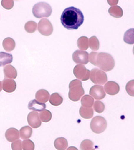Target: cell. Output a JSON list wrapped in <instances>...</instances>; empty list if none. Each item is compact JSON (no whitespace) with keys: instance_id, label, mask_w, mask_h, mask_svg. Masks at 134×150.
Returning a JSON list of instances; mask_svg holds the SVG:
<instances>
[{"instance_id":"obj_3","label":"cell","mask_w":134,"mask_h":150,"mask_svg":"<svg viewBox=\"0 0 134 150\" xmlns=\"http://www.w3.org/2000/svg\"><path fill=\"white\" fill-rule=\"evenodd\" d=\"M69 97L72 101H78L84 94L85 91L82 82L79 80L75 79L71 81L69 84Z\"/></svg>"},{"instance_id":"obj_37","label":"cell","mask_w":134,"mask_h":150,"mask_svg":"<svg viewBox=\"0 0 134 150\" xmlns=\"http://www.w3.org/2000/svg\"><path fill=\"white\" fill-rule=\"evenodd\" d=\"M67 150H78L77 149V148L75 147V146H70L67 149Z\"/></svg>"},{"instance_id":"obj_22","label":"cell","mask_w":134,"mask_h":150,"mask_svg":"<svg viewBox=\"0 0 134 150\" xmlns=\"http://www.w3.org/2000/svg\"><path fill=\"white\" fill-rule=\"evenodd\" d=\"M108 12L111 16L116 18H120L123 16V10L119 6H111L109 8Z\"/></svg>"},{"instance_id":"obj_9","label":"cell","mask_w":134,"mask_h":150,"mask_svg":"<svg viewBox=\"0 0 134 150\" xmlns=\"http://www.w3.org/2000/svg\"><path fill=\"white\" fill-rule=\"evenodd\" d=\"M72 59L77 64H86L89 62V53L86 51L76 50L73 54Z\"/></svg>"},{"instance_id":"obj_20","label":"cell","mask_w":134,"mask_h":150,"mask_svg":"<svg viewBox=\"0 0 134 150\" xmlns=\"http://www.w3.org/2000/svg\"><path fill=\"white\" fill-rule=\"evenodd\" d=\"M16 42L13 39L10 37L4 39L3 42V45L4 50L7 52L12 51L16 47Z\"/></svg>"},{"instance_id":"obj_24","label":"cell","mask_w":134,"mask_h":150,"mask_svg":"<svg viewBox=\"0 0 134 150\" xmlns=\"http://www.w3.org/2000/svg\"><path fill=\"white\" fill-rule=\"evenodd\" d=\"M20 134L22 139H29L32 135L33 130L29 126H25L22 127L20 130Z\"/></svg>"},{"instance_id":"obj_13","label":"cell","mask_w":134,"mask_h":150,"mask_svg":"<svg viewBox=\"0 0 134 150\" xmlns=\"http://www.w3.org/2000/svg\"><path fill=\"white\" fill-rule=\"evenodd\" d=\"M3 90L7 93H12L16 90L17 84L13 79L5 78L3 81Z\"/></svg>"},{"instance_id":"obj_35","label":"cell","mask_w":134,"mask_h":150,"mask_svg":"<svg viewBox=\"0 0 134 150\" xmlns=\"http://www.w3.org/2000/svg\"><path fill=\"white\" fill-rule=\"evenodd\" d=\"M1 5L4 9L10 10L13 8L14 1L12 0H3L1 1Z\"/></svg>"},{"instance_id":"obj_1","label":"cell","mask_w":134,"mask_h":150,"mask_svg":"<svg viewBox=\"0 0 134 150\" xmlns=\"http://www.w3.org/2000/svg\"><path fill=\"white\" fill-rule=\"evenodd\" d=\"M61 23L68 30L77 29L84 21V15L80 9L72 6L66 8L61 16Z\"/></svg>"},{"instance_id":"obj_17","label":"cell","mask_w":134,"mask_h":150,"mask_svg":"<svg viewBox=\"0 0 134 150\" xmlns=\"http://www.w3.org/2000/svg\"><path fill=\"white\" fill-rule=\"evenodd\" d=\"M5 78L13 79L17 78V72L14 67L11 65H8L4 67L3 69Z\"/></svg>"},{"instance_id":"obj_27","label":"cell","mask_w":134,"mask_h":150,"mask_svg":"<svg viewBox=\"0 0 134 150\" xmlns=\"http://www.w3.org/2000/svg\"><path fill=\"white\" fill-rule=\"evenodd\" d=\"M123 40L128 44H134L133 29H129L126 32L123 36Z\"/></svg>"},{"instance_id":"obj_33","label":"cell","mask_w":134,"mask_h":150,"mask_svg":"<svg viewBox=\"0 0 134 150\" xmlns=\"http://www.w3.org/2000/svg\"><path fill=\"white\" fill-rule=\"evenodd\" d=\"M94 108L96 112L101 113L104 111L105 109V105L104 103L101 101H96L94 104Z\"/></svg>"},{"instance_id":"obj_12","label":"cell","mask_w":134,"mask_h":150,"mask_svg":"<svg viewBox=\"0 0 134 150\" xmlns=\"http://www.w3.org/2000/svg\"><path fill=\"white\" fill-rule=\"evenodd\" d=\"M104 89L107 94L114 96L118 93L120 91V86L118 83L114 81H108L104 85Z\"/></svg>"},{"instance_id":"obj_38","label":"cell","mask_w":134,"mask_h":150,"mask_svg":"<svg viewBox=\"0 0 134 150\" xmlns=\"http://www.w3.org/2000/svg\"><path fill=\"white\" fill-rule=\"evenodd\" d=\"M2 82L0 81V92L2 90Z\"/></svg>"},{"instance_id":"obj_19","label":"cell","mask_w":134,"mask_h":150,"mask_svg":"<svg viewBox=\"0 0 134 150\" xmlns=\"http://www.w3.org/2000/svg\"><path fill=\"white\" fill-rule=\"evenodd\" d=\"M54 145L57 150H65L68 146L67 140L63 137L56 138L54 142Z\"/></svg>"},{"instance_id":"obj_2","label":"cell","mask_w":134,"mask_h":150,"mask_svg":"<svg viewBox=\"0 0 134 150\" xmlns=\"http://www.w3.org/2000/svg\"><path fill=\"white\" fill-rule=\"evenodd\" d=\"M89 60L92 64L107 72L112 70L115 65L113 57L107 53L92 52L89 55Z\"/></svg>"},{"instance_id":"obj_11","label":"cell","mask_w":134,"mask_h":150,"mask_svg":"<svg viewBox=\"0 0 134 150\" xmlns=\"http://www.w3.org/2000/svg\"><path fill=\"white\" fill-rule=\"evenodd\" d=\"M89 94L96 100L103 99L106 96L103 87L99 85H95L92 87L90 89Z\"/></svg>"},{"instance_id":"obj_26","label":"cell","mask_w":134,"mask_h":150,"mask_svg":"<svg viewBox=\"0 0 134 150\" xmlns=\"http://www.w3.org/2000/svg\"><path fill=\"white\" fill-rule=\"evenodd\" d=\"M81 104L83 107L91 108L93 105L94 99L89 95H85L82 97L81 100Z\"/></svg>"},{"instance_id":"obj_14","label":"cell","mask_w":134,"mask_h":150,"mask_svg":"<svg viewBox=\"0 0 134 150\" xmlns=\"http://www.w3.org/2000/svg\"><path fill=\"white\" fill-rule=\"evenodd\" d=\"M5 136L8 141H15L20 138L19 131L15 128H10L7 130L5 132Z\"/></svg>"},{"instance_id":"obj_4","label":"cell","mask_w":134,"mask_h":150,"mask_svg":"<svg viewBox=\"0 0 134 150\" xmlns=\"http://www.w3.org/2000/svg\"><path fill=\"white\" fill-rule=\"evenodd\" d=\"M52 8L50 5L44 2L36 4L33 7L32 13L36 18L49 17L52 13Z\"/></svg>"},{"instance_id":"obj_25","label":"cell","mask_w":134,"mask_h":150,"mask_svg":"<svg viewBox=\"0 0 134 150\" xmlns=\"http://www.w3.org/2000/svg\"><path fill=\"white\" fill-rule=\"evenodd\" d=\"M77 45L81 50H86L89 48V39L86 36H81L77 41Z\"/></svg>"},{"instance_id":"obj_21","label":"cell","mask_w":134,"mask_h":150,"mask_svg":"<svg viewBox=\"0 0 134 150\" xmlns=\"http://www.w3.org/2000/svg\"><path fill=\"white\" fill-rule=\"evenodd\" d=\"M79 112L81 117L85 119H90L92 118L94 115L93 110L91 108L81 106L80 108Z\"/></svg>"},{"instance_id":"obj_8","label":"cell","mask_w":134,"mask_h":150,"mask_svg":"<svg viewBox=\"0 0 134 150\" xmlns=\"http://www.w3.org/2000/svg\"><path fill=\"white\" fill-rule=\"evenodd\" d=\"M73 73L76 78L82 81L88 80L90 77V70L81 64L76 65L75 67Z\"/></svg>"},{"instance_id":"obj_32","label":"cell","mask_w":134,"mask_h":150,"mask_svg":"<svg viewBox=\"0 0 134 150\" xmlns=\"http://www.w3.org/2000/svg\"><path fill=\"white\" fill-rule=\"evenodd\" d=\"M22 145L23 150H34L35 144L30 139L23 141Z\"/></svg>"},{"instance_id":"obj_36","label":"cell","mask_w":134,"mask_h":150,"mask_svg":"<svg viewBox=\"0 0 134 150\" xmlns=\"http://www.w3.org/2000/svg\"><path fill=\"white\" fill-rule=\"evenodd\" d=\"M12 150H22V141L21 139L16 141L11 144Z\"/></svg>"},{"instance_id":"obj_34","label":"cell","mask_w":134,"mask_h":150,"mask_svg":"<svg viewBox=\"0 0 134 150\" xmlns=\"http://www.w3.org/2000/svg\"><path fill=\"white\" fill-rule=\"evenodd\" d=\"M126 90L128 94L134 97V80L129 81L126 86Z\"/></svg>"},{"instance_id":"obj_16","label":"cell","mask_w":134,"mask_h":150,"mask_svg":"<svg viewBox=\"0 0 134 150\" xmlns=\"http://www.w3.org/2000/svg\"><path fill=\"white\" fill-rule=\"evenodd\" d=\"M46 108L45 103H39L36 99L30 101L28 104V108L30 110L36 111H42Z\"/></svg>"},{"instance_id":"obj_39","label":"cell","mask_w":134,"mask_h":150,"mask_svg":"<svg viewBox=\"0 0 134 150\" xmlns=\"http://www.w3.org/2000/svg\"><path fill=\"white\" fill-rule=\"evenodd\" d=\"M90 150H95V149H92Z\"/></svg>"},{"instance_id":"obj_18","label":"cell","mask_w":134,"mask_h":150,"mask_svg":"<svg viewBox=\"0 0 134 150\" xmlns=\"http://www.w3.org/2000/svg\"><path fill=\"white\" fill-rule=\"evenodd\" d=\"M13 56L11 54L4 52H0V67H4L6 64L12 63Z\"/></svg>"},{"instance_id":"obj_28","label":"cell","mask_w":134,"mask_h":150,"mask_svg":"<svg viewBox=\"0 0 134 150\" xmlns=\"http://www.w3.org/2000/svg\"><path fill=\"white\" fill-rule=\"evenodd\" d=\"M40 119L44 122L47 123L51 120L52 118V114L49 110H44L41 111L39 113Z\"/></svg>"},{"instance_id":"obj_5","label":"cell","mask_w":134,"mask_h":150,"mask_svg":"<svg viewBox=\"0 0 134 150\" xmlns=\"http://www.w3.org/2000/svg\"><path fill=\"white\" fill-rule=\"evenodd\" d=\"M107 121L105 118L101 116H96L92 120L90 127L92 131L96 134H100L104 132L107 128Z\"/></svg>"},{"instance_id":"obj_6","label":"cell","mask_w":134,"mask_h":150,"mask_svg":"<svg viewBox=\"0 0 134 150\" xmlns=\"http://www.w3.org/2000/svg\"><path fill=\"white\" fill-rule=\"evenodd\" d=\"M90 74V80L94 84L103 85L108 80L106 74L97 68L92 69Z\"/></svg>"},{"instance_id":"obj_7","label":"cell","mask_w":134,"mask_h":150,"mask_svg":"<svg viewBox=\"0 0 134 150\" xmlns=\"http://www.w3.org/2000/svg\"><path fill=\"white\" fill-rule=\"evenodd\" d=\"M38 30L43 36H49L52 33L53 27L48 19L43 18L39 22Z\"/></svg>"},{"instance_id":"obj_10","label":"cell","mask_w":134,"mask_h":150,"mask_svg":"<svg viewBox=\"0 0 134 150\" xmlns=\"http://www.w3.org/2000/svg\"><path fill=\"white\" fill-rule=\"evenodd\" d=\"M27 121L28 124L33 128H38L42 125V122L40 119L39 115L36 111H32L28 114Z\"/></svg>"},{"instance_id":"obj_30","label":"cell","mask_w":134,"mask_h":150,"mask_svg":"<svg viewBox=\"0 0 134 150\" xmlns=\"http://www.w3.org/2000/svg\"><path fill=\"white\" fill-rule=\"evenodd\" d=\"M37 28V24L34 21H29L27 22L24 25L26 31L29 33H32L36 31Z\"/></svg>"},{"instance_id":"obj_23","label":"cell","mask_w":134,"mask_h":150,"mask_svg":"<svg viewBox=\"0 0 134 150\" xmlns=\"http://www.w3.org/2000/svg\"><path fill=\"white\" fill-rule=\"evenodd\" d=\"M63 98L57 93L52 94L50 97L49 102L52 105L55 106L60 105L63 102Z\"/></svg>"},{"instance_id":"obj_15","label":"cell","mask_w":134,"mask_h":150,"mask_svg":"<svg viewBox=\"0 0 134 150\" xmlns=\"http://www.w3.org/2000/svg\"><path fill=\"white\" fill-rule=\"evenodd\" d=\"M36 99L39 103H45L49 100L50 93L49 91L44 89H41L36 93Z\"/></svg>"},{"instance_id":"obj_29","label":"cell","mask_w":134,"mask_h":150,"mask_svg":"<svg viewBox=\"0 0 134 150\" xmlns=\"http://www.w3.org/2000/svg\"><path fill=\"white\" fill-rule=\"evenodd\" d=\"M89 47L94 51H96L99 49V41L96 36H92L89 38Z\"/></svg>"},{"instance_id":"obj_31","label":"cell","mask_w":134,"mask_h":150,"mask_svg":"<svg viewBox=\"0 0 134 150\" xmlns=\"http://www.w3.org/2000/svg\"><path fill=\"white\" fill-rule=\"evenodd\" d=\"M94 143L90 139H86L81 143L80 149L81 150H90L93 149Z\"/></svg>"}]
</instances>
